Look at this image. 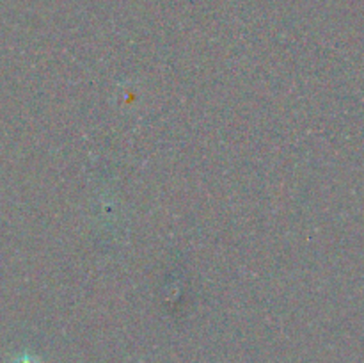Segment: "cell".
<instances>
[{
    "mask_svg": "<svg viewBox=\"0 0 364 363\" xmlns=\"http://www.w3.org/2000/svg\"><path fill=\"white\" fill-rule=\"evenodd\" d=\"M13 363H41L39 362V359H36V358H32V356H20V358H16L14 359Z\"/></svg>",
    "mask_w": 364,
    "mask_h": 363,
    "instance_id": "6da1fadb",
    "label": "cell"
}]
</instances>
